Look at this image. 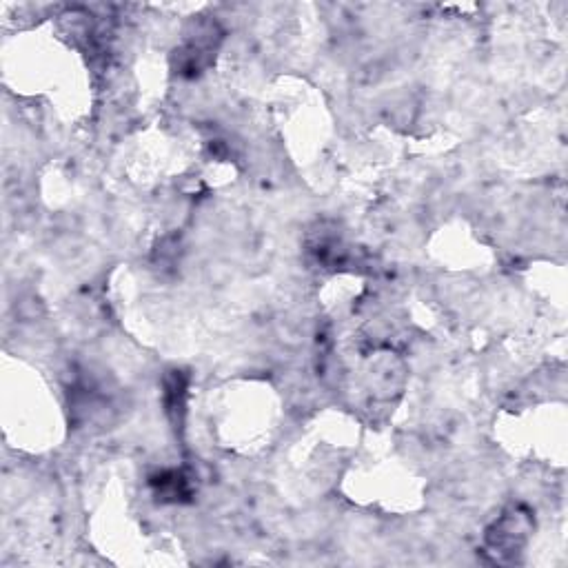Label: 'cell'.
Masks as SVG:
<instances>
[{
	"label": "cell",
	"mask_w": 568,
	"mask_h": 568,
	"mask_svg": "<svg viewBox=\"0 0 568 568\" xmlns=\"http://www.w3.org/2000/svg\"><path fill=\"white\" fill-rule=\"evenodd\" d=\"M529 531H531L529 513L520 511V509H517V511L513 509L511 513H506L502 520L493 526V531L489 533V542L497 551H515L524 544Z\"/></svg>",
	"instance_id": "1"
}]
</instances>
